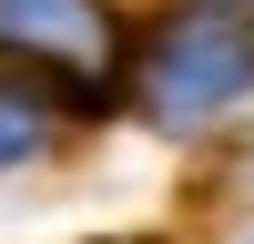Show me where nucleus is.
<instances>
[{
    "instance_id": "7ed1b4c3",
    "label": "nucleus",
    "mask_w": 254,
    "mask_h": 244,
    "mask_svg": "<svg viewBox=\"0 0 254 244\" xmlns=\"http://www.w3.org/2000/svg\"><path fill=\"white\" fill-rule=\"evenodd\" d=\"M31 132H41V122H31V112H20V102H10V92H0V153H20V142H31Z\"/></svg>"
},
{
    "instance_id": "f03ea898",
    "label": "nucleus",
    "mask_w": 254,
    "mask_h": 244,
    "mask_svg": "<svg viewBox=\"0 0 254 244\" xmlns=\"http://www.w3.org/2000/svg\"><path fill=\"white\" fill-rule=\"evenodd\" d=\"M0 61H31V71L92 92L112 71V20L102 0H0Z\"/></svg>"
},
{
    "instance_id": "f257e3e1",
    "label": "nucleus",
    "mask_w": 254,
    "mask_h": 244,
    "mask_svg": "<svg viewBox=\"0 0 254 244\" xmlns=\"http://www.w3.org/2000/svg\"><path fill=\"white\" fill-rule=\"evenodd\" d=\"M254 81V41L234 31V20H173V31L142 51V112L153 122H203V112H224Z\"/></svg>"
}]
</instances>
